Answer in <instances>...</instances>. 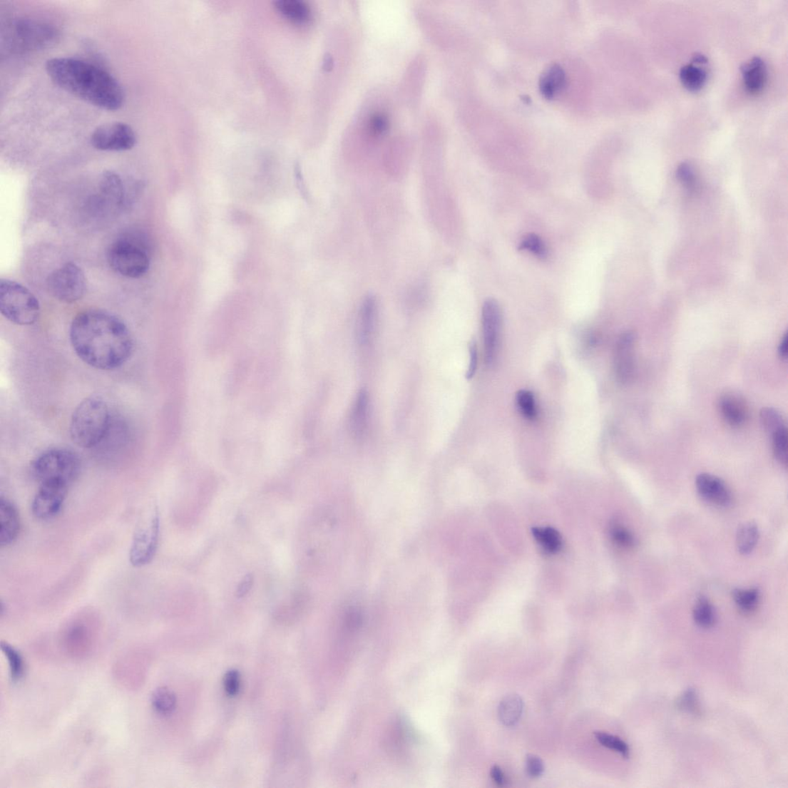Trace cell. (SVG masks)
I'll return each mask as SVG.
<instances>
[{"instance_id": "cell-1", "label": "cell", "mask_w": 788, "mask_h": 788, "mask_svg": "<svg viewBox=\"0 0 788 788\" xmlns=\"http://www.w3.org/2000/svg\"><path fill=\"white\" fill-rule=\"evenodd\" d=\"M70 338L75 353L89 366L112 371L132 355L133 339L123 321L101 309H88L73 320Z\"/></svg>"}, {"instance_id": "cell-2", "label": "cell", "mask_w": 788, "mask_h": 788, "mask_svg": "<svg viewBox=\"0 0 788 788\" xmlns=\"http://www.w3.org/2000/svg\"><path fill=\"white\" fill-rule=\"evenodd\" d=\"M46 71L61 89L98 108L115 111L124 103L121 85L98 66L74 58L56 57L47 61Z\"/></svg>"}, {"instance_id": "cell-3", "label": "cell", "mask_w": 788, "mask_h": 788, "mask_svg": "<svg viewBox=\"0 0 788 788\" xmlns=\"http://www.w3.org/2000/svg\"><path fill=\"white\" fill-rule=\"evenodd\" d=\"M112 421L110 408L103 398L87 397L76 406L72 415L71 439L82 449H93L101 444Z\"/></svg>"}, {"instance_id": "cell-4", "label": "cell", "mask_w": 788, "mask_h": 788, "mask_svg": "<svg viewBox=\"0 0 788 788\" xmlns=\"http://www.w3.org/2000/svg\"><path fill=\"white\" fill-rule=\"evenodd\" d=\"M108 261L112 269L123 277H142L150 265L148 241L139 232H125L112 243Z\"/></svg>"}, {"instance_id": "cell-5", "label": "cell", "mask_w": 788, "mask_h": 788, "mask_svg": "<svg viewBox=\"0 0 788 788\" xmlns=\"http://www.w3.org/2000/svg\"><path fill=\"white\" fill-rule=\"evenodd\" d=\"M0 311L11 322L29 326L36 322L41 314V307L31 290L16 281L1 280Z\"/></svg>"}, {"instance_id": "cell-6", "label": "cell", "mask_w": 788, "mask_h": 788, "mask_svg": "<svg viewBox=\"0 0 788 788\" xmlns=\"http://www.w3.org/2000/svg\"><path fill=\"white\" fill-rule=\"evenodd\" d=\"M31 471L40 483L56 481L71 486L80 476L81 461L71 450L51 449L36 457L32 464Z\"/></svg>"}, {"instance_id": "cell-7", "label": "cell", "mask_w": 788, "mask_h": 788, "mask_svg": "<svg viewBox=\"0 0 788 788\" xmlns=\"http://www.w3.org/2000/svg\"><path fill=\"white\" fill-rule=\"evenodd\" d=\"M160 535V516L155 506L142 511L133 534L129 553L133 567L148 566L155 556Z\"/></svg>"}, {"instance_id": "cell-8", "label": "cell", "mask_w": 788, "mask_h": 788, "mask_svg": "<svg viewBox=\"0 0 788 788\" xmlns=\"http://www.w3.org/2000/svg\"><path fill=\"white\" fill-rule=\"evenodd\" d=\"M7 33L9 44L17 51L42 50L53 44L58 37L53 26L31 19H19Z\"/></svg>"}, {"instance_id": "cell-9", "label": "cell", "mask_w": 788, "mask_h": 788, "mask_svg": "<svg viewBox=\"0 0 788 788\" xmlns=\"http://www.w3.org/2000/svg\"><path fill=\"white\" fill-rule=\"evenodd\" d=\"M47 287L55 298L61 302L72 304L83 297L86 279L80 267L73 262H67L48 276Z\"/></svg>"}, {"instance_id": "cell-10", "label": "cell", "mask_w": 788, "mask_h": 788, "mask_svg": "<svg viewBox=\"0 0 788 788\" xmlns=\"http://www.w3.org/2000/svg\"><path fill=\"white\" fill-rule=\"evenodd\" d=\"M91 143L101 151H128L137 143V135L130 125L113 122L96 128L91 135Z\"/></svg>"}, {"instance_id": "cell-11", "label": "cell", "mask_w": 788, "mask_h": 788, "mask_svg": "<svg viewBox=\"0 0 788 788\" xmlns=\"http://www.w3.org/2000/svg\"><path fill=\"white\" fill-rule=\"evenodd\" d=\"M69 486L56 481L41 483L32 502L34 517L41 521L56 518L63 509Z\"/></svg>"}, {"instance_id": "cell-12", "label": "cell", "mask_w": 788, "mask_h": 788, "mask_svg": "<svg viewBox=\"0 0 788 788\" xmlns=\"http://www.w3.org/2000/svg\"><path fill=\"white\" fill-rule=\"evenodd\" d=\"M501 307L493 299L486 300L482 308V327L485 362L491 365L497 356L501 329Z\"/></svg>"}, {"instance_id": "cell-13", "label": "cell", "mask_w": 788, "mask_h": 788, "mask_svg": "<svg viewBox=\"0 0 788 788\" xmlns=\"http://www.w3.org/2000/svg\"><path fill=\"white\" fill-rule=\"evenodd\" d=\"M637 338L633 332L623 334L618 339L615 355V371L618 381L627 384L633 381L636 371Z\"/></svg>"}, {"instance_id": "cell-14", "label": "cell", "mask_w": 788, "mask_h": 788, "mask_svg": "<svg viewBox=\"0 0 788 788\" xmlns=\"http://www.w3.org/2000/svg\"><path fill=\"white\" fill-rule=\"evenodd\" d=\"M717 406L723 420L730 426L740 428L747 423L749 410L741 394L734 392L723 393L718 399Z\"/></svg>"}, {"instance_id": "cell-15", "label": "cell", "mask_w": 788, "mask_h": 788, "mask_svg": "<svg viewBox=\"0 0 788 788\" xmlns=\"http://www.w3.org/2000/svg\"><path fill=\"white\" fill-rule=\"evenodd\" d=\"M696 488L700 497L719 507H728L732 501L731 491L726 483L717 476L700 474L696 479Z\"/></svg>"}, {"instance_id": "cell-16", "label": "cell", "mask_w": 788, "mask_h": 788, "mask_svg": "<svg viewBox=\"0 0 788 788\" xmlns=\"http://www.w3.org/2000/svg\"><path fill=\"white\" fill-rule=\"evenodd\" d=\"M21 530V521L14 505L8 499L0 498V546H11Z\"/></svg>"}, {"instance_id": "cell-17", "label": "cell", "mask_w": 788, "mask_h": 788, "mask_svg": "<svg viewBox=\"0 0 788 788\" xmlns=\"http://www.w3.org/2000/svg\"><path fill=\"white\" fill-rule=\"evenodd\" d=\"M377 314L375 297L367 295L359 309L357 325V338L361 345H367L373 337Z\"/></svg>"}, {"instance_id": "cell-18", "label": "cell", "mask_w": 788, "mask_h": 788, "mask_svg": "<svg viewBox=\"0 0 788 788\" xmlns=\"http://www.w3.org/2000/svg\"><path fill=\"white\" fill-rule=\"evenodd\" d=\"M124 188L121 178L113 172H106L101 181L97 203L102 207L121 208L124 202Z\"/></svg>"}, {"instance_id": "cell-19", "label": "cell", "mask_w": 788, "mask_h": 788, "mask_svg": "<svg viewBox=\"0 0 788 788\" xmlns=\"http://www.w3.org/2000/svg\"><path fill=\"white\" fill-rule=\"evenodd\" d=\"M741 71L744 88L749 93L756 95L763 91L767 81V72L762 58H752L742 66Z\"/></svg>"}, {"instance_id": "cell-20", "label": "cell", "mask_w": 788, "mask_h": 788, "mask_svg": "<svg viewBox=\"0 0 788 788\" xmlns=\"http://www.w3.org/2000/svg\"><path fill=\"white\" fill-rule=\"evenodd\" d=\"M567 86V76L559 64H552L542 73L539 81L541 93L547 99L556 98Z\"/></svg>"}, {"instance_id": "cell-21", "label": "cell", "mask_w": 788, "mask_h": 788, "mask_svg": "<svg viewBox=\"0 0 788 788\" xmlns=\"http://www.w3.org/2000/svg\"><path fill=\"white\" fill-rule=\"evenodd\" d=\"M369 395L364 389L357 394L352 415H350V431L356 439H362L367 428L369 415Z\"/></svg>"}, {"instance_id": "cell-22", "label": "cell", "mask_w": 788, "mask_h": 788, "mask_svg": "<svg viewBox=\"0 0 788 788\" xmlns=\"http://www.w3.org/2000/svg\"><path fill=\"white\" fill-rule=\"evenodd\" d=\"M274 5L278 13L295 24H307L312 16L309 6L301 0H277Z\"/></svg>"}, {"instance_id": "cell-23", "label": "cell", "mask_w": 788, "mask_h": 788, "mask_svg": "<svg viewBox=\"0 0 788 788\" xmlns=\"http://www.w3.org/2000/svg\"><path fill=\"white\" fill-rule=\"evenodd\" d=\"M523 712V702L517 694H511L504 697L498 706V718L505 727H513L517 725Z\"/></svg>"}, {"instance_id": "cell-24", "label": "cell", "mask_w": 788, "mask_h": 788, "mask_svg": "<svg viewBox=\"0 0 788 788\" xmlns=\"http://www.w3.org/2000/svg\"><path fill=\"white\" fill-rule=\"evenodd\" d=\"M679 76L685 88L692 92L702 90L707 80V73L704 68L693 63L682 66Z\"/></svg>"}, {"instance_id": "cell-25", "label": "cell", "mask_w": 788, "mask_h": 788, "mask_svg": "<svg viewBox=\"0 0 788 788\" xmlns=\"http://www.w3.org/2000/svg\"><path fill=\"white\" fill-rule=\"evenodd\" d=\"M759 529L754 522H747L738 528L736 538L737 548L742 554H748L753 551L759 539Z\"/></svg>"}, {"instance_id": "cell-26", "label": "cell", "mask_w": 788, "mask_h": 788, "mask_svg": "<svg viewBox=\"0 0 788 788\" xmlns=\"http://www.w3.org/2000/svg\"><path fill=\"white\" fill-rule=\"evenodd\" d=\"M695 624L702 628L709 629L715 626L717 616L712 603L705 596H700L693 610Z\"/></svg>"}, {"instance_id": "cell-27", "label": "cell", "mask_w": 788, "mask_h": 788, "mask_svg": "<svg viewBox=\"0 0 788 788\" xmlns=\"http://www.w3.org/2000/svg\"><path fill=\"white\" fill-rule=\"evenodd\" d=\"M152 705L158 713L168 715L176 708L177 697L170 689L161 687L154 690L152 695Z\"/></svg>"}, {"instance_id": "cell-28", "label": "cell", "mask_w": 788, "mask_h": 788, "mask_svg": "<svg viewBox=\"0 0 788 788\" xmlns=\"http://www.w3.org/2000/svg\"><path fill=\"white\" fill-rule=\"evenodd\" d=\"M533 537L543 549L548 553L558 552L562 546V541L559 533L551 528H536L532 530Z\"/></svg>"}, {"instance_id": "cell-29", "label": "cell", "mask_w": 788, "mask_h": 788, "mask_svg": "<svg viewBox=\"0 0 788 788\" xmlns=\"http://www.w3.org/2000/svg\"><path fill=\"white\" fill-rule=\"evenodd\" d=\"M732 596L736 605L744 612L753 611L760 600V592L757 588L735 589Z\"/></svg>"}, {"instance_id": "cell-30", "label": "cell", "mask_w": 788, "mask_h": 788, "mask_svg": "<svg viewBox=\"0 0 788 788\" xmlns=\"http://www.w3.org/2000/svg\"><path fill=\"white\" fill-rule=\"evenodd\" d=\"M773 454L776 460L782 464H787L788 433L787 426L780 428L770 435Z\"/></svg>"}, {"instance_id": "cell-31", "label": "cell", "mask_w": 788, "mask_h": 788, "mask_svg": "<svg viewBox=\"0 0 788 788\" xmlns=\"http://www.w3.org/2000/svg\"><path fill=\"white\" fill-rule=\"evenodd\" d=\"M593 735H595L597 742L603 747L620 754L623 757L629 758L630 747L621 738L601 732H593Z\"/></svg>"}, {"instance_id": "cell-32", "label": "cell", "mask_w": 788, "mask_h": 788, "mask_svg": "<svg viewBox=\"0 0 788 788\" xmlns=\"http://www.w3.org/2000/svg\"><path fill=\"white\" fill-rule=\"evenodd\" d=\"M1 649L9 661L13 680L16 682L21 680L24 674V663L21 655L14 648L4 642L1 643Z\"/></svg>"}, {"instance_id": "cell-33", "label": "cell", "mask_w": 788, "mask_h": 788, "mask_svg": "<svg viewBox=\"0 0 788 788\" xmlns=\"http://www.w3.org/2000/svg\"><path fill=\"white\" fill-rule=\"evenodd\" d=\"M676 707L680 712L695 715H700L702 709H700L697 690L694 688L686 690L677 698Z\"/></svg>"}, {"instance_id": "cell-34", "label": "cell", "mask_w": 788, "mask_h": 788, "mask_svg": "<svg viewBox=\"0 0 788 788\" xmlns=\"http://www.w3.org/2000/svg\"><path fill=\"white\" fill-rule=\"evenodd\" d=\"M760 418L764 431L769 436L786 426L782 414L772 407L763 408L760 413Z\"/></svg>"}, {"instance_id": "cell-35", "label": "cell", "mask_w": 788, "mask_h": 788, "mask_svg": "<svg viewBox=\"0 0 788 788\" xmlns=\"http://www.w3.org/2000/svg\"><path fill=\"white\" fill-rule=\"evenodd\" d=\"M517 405L521 414L528 420L537 416V407L535 399L531 392L522 390L517 395Z\"/></svg>"}, {"instance_id": "cell-36", "label": "cell", "mask_w": 788, "mask_h": 788, "mask_svg": "<svg viewBox=\"0 0 788 788\" xmlns=\"http://www.w3.org/2000/svg\"><path fill=\"white\" fill-rule=\"evenodd\" d=\"M520 250H528L535 256L544 258L548 255V250L543 241L536 235H528L525 237L520 245Z\"/></svg>"}, {"instance_id": "cell-37", "label": "cell", "mask_w": 788, "mask_h": 788, "mask_svg": "<svg viewBox=\"0 0 788 788\" xmlns=\"http://www.w3.org/2000/svg\"><path fill=\"white\" fill-rule=\"evenodd\" d=\"M610 533L613 541L621 547L632 548L635 546V538L633 534L619 523L612 525Z\"/></svg>"}, {"instance_id": "cell-38", "label": "cell", "mask_w": 788, "mask_h": 788, "mask_svg": "<svg viewBox=\"0 0 788 788\" xmlns=\"http://www.w3.org/2000/svg\"><path fill=\"white\" fill-rule=\"evenodd\" d=\"M241 676L237 670L227 671L223 679L225 692L230 697L237 696L240 690Z\"/></svg>"}, {"instance_id": "cell-39", "label": "cell", "mask_w": 788, "mask_h": 788, "mask_svg": "<svg viewBox=\"0 0 788 788\" xmlns=\"http://www.w3.org/2000/svg\"><path fill=\"white\" fill-rule=\"evenodd\" d=\"M525 769L530 777L538 778L543 775L546 767L540 757L530 754L525 760Z\"/></svg>"}, {"instance_id": "cell-40", "label": "cell", "mask_w": 788, "mask_h": 788, "mask_svg": "<svg viewBox=\"0 0 788 788\" xmlns=\"http://www.w3.org/2000/svg\"><path fill=\"white\" fill-rule=\"evenodd\" d=\"M389 126L387 116L384 113H375L369 120V129L374 135H383Z\"/></svg>"}, {"instance_id": "cell-41", "label": "cell", "mask_w": 788, "mask_h": 788, "mask_svg": "<svg viewBox=\"0 0 788 788\" xmlns=\"http://www.w3.org/2000/svg\"><path fill=\"white\" fill-rule=\"evenodd\" d=\"M677 178L687 186L692 187L695 183V173L690 164H680L677 170Z\"/></svg>"}, {"instance_id": "cell-42", "label": "cell", "mask_w": 788, "mask_h": 788, "mask_svg": "<svg viewBox=\"0 0 788 788\" xmlns=\"http://www.w3.org/2000/svg\"><path fill=\"white\" fill-rule=\"evenodd\" d=\"M470 350V364L466 372V377L468 379H471L474 377L476 367H478V348H476V344L475 340H471L469 344Z\"/></svg>"}, {"instance_id": "cell-43", "label": "cell", "mask_w": 788, "mask_h": 788, "mask_svg": "<svg viewBox=\"0 0 788 788\" xmlns=\"http://www.w3.org/2000/svg\"><path fill=\"white\" fill-rule=\"evenodd\" d=\"M255 578L251 573L243 578L237 587L236 595L239 598L245 597L254 585Z\"/></svg>"}, {"instance_id": "cell-44", "label": "cell", "mask_w": 788, "mask_h": 788, "mask_svg": "<svg viewBox=\"0 0 788 788\" xmlns=\"http://www.w3.org/2000/svg\"><path fill=\"white\" fill-rule=\"evenodd\" d=\"M491 777L493 782L499 787H503L506 784V777L501 768L498 765H493L491 770Z\"/></svg>"}, {"instance_id": "cell-45", "label": "cell", "mask_w": 788, "mask_h": 788, "mask_svg": "<svg viewBox=\"0 0 788 788\" xmlns=\"http://www.w3.org/2000/svg\"><path fill=\"white\" fill-rule=\"evenodd\" d=\"M778 355L782 359H787L788 355V337L787 334H785L781 340L779 346H778Z\"/></svg>"}, {"instance_id": "cell-46", "label": "cell", "mask_w": 788, "mask_h": 788, "mask_svg": "<svg viewBox=\"0 0 788 788\" xmlns=\"http://www.w3.org/2000/svg\"><path fill=\"white\" fill-rule=\"evenodd\" d=\"M332 58H330L329 56H327L326 59L324 61L325 69H329V68H330V66H332Z\"/></svg>"}]
</instances>
